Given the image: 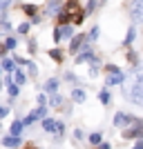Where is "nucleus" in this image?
<instances>
[{"instance_id":"nucleus-31","label":"nucleus","mask_w":143,"mask_h":149,"mask_svg":"<svg viewBox=\"0 0 143 149\" xmlns=\"http://www.w3.org/2000/svg\"><path fill=\"white\" fill-rule=\"evenodd\" d=\"M36 49H38L36 40H29V54H36Z\"/></svg>"},{"instance_id":"nucleus-20","label":"nucleus","mask_w":143,"mask_h":149,"mask_svg":"<svg viewBox=\"0 0 143 149\" xmlns=\"http://www.w3.org/2000/svg\"><path fill=\"white\" fill-rule=\"evenodd\" d=\"M61 2H49V7H47V13H49V16H54V13H58L61 11Z\"/></svg>"},{"instance_id":"nucleus-6","label":"nucleus","mask_w":143,"mask_h":149,"mask_svg":"<svg viewBox=\"0 0 143 149\" xmlns=\"http://www.w3.org/2000/svg\"><path fill=\"white\" fill-rule=\"evenodd\" d=\"M45 113H47V109H45V105H43V107H38V109H34V111H31L29 116H27V118H25V123H23V125H31V123H34V120L43 118Z\"/></svg>"},{"instance_id":"nucleus-30","label":"nucleus","mask_w":143,"mask_h":149,"mask_svg":"<svg viewBox=\"0 0 143 149\" xmlns=\"http://www.w3.org/2000/svg\"><path fill=\"white\" fill-rule=\"evenodd\" d=\"M29 22H23V25H18V33H27V31H29Z\"/></svg>"},{"instance_id":"nucleus-40","label":"nucleus","mask_w":143,"mask_h":149,"mask_svg":"<svg viewBox=\"0 0 143 149\" xmlns=\"http://www.w3.org/2000/svg\"><path fill=\"white\" fill-rule=\"evenodd\" d=\"M25 149H34V147H25Z\"/></svg>"},{"instance_id":"nucleus-35","label":"nucleus","mask_w":143,"mask_h":149,"mask_svg":"<svg viewBox=\"0 0 143 149\" xmlns=\"http://www.w3.org/2000/svg\"><path fill=\"white\" fill-rule=\"evenodd\" d=\"M96 36H99V29L94 27V29H92V33H89V38H92V40H94V38H96Z\"/></svg>"},{"instance_id":"nucleus-38","label":"nucleus","mask_w":143,"mask_h":149,"mask_svg":"<svg viewBox=\"0 0 143 149\" xmlns=\"http://www.w3.org/2000/svg\"><path fill=\"white\" fill-rule=\"evenodd\" d=\"M134 149H143V138H141V140H139L137 145H134Z\"/></svg>"},{"instance_id":"nucleus-25","label":"nucleus","mask_w":143,"mask_h":149,"mask_svg":"<svg viewBox=\"0 0 143 149\" xmlns=\"http://www.w3.org/2000/svg\"><path fill=\"white\" fill-rule=\"evenodd\" d=\"M69 20H72V13H67V11H63L61 16H58V22H61V25H67Z\"/></svg>"},{"instance_id":"nucleus-10","label":"nucleus","mask_w":143,"mask_h":149,"mask_svg":"<svg viewBox=\"0 0 143 149\" xmlns=\"http://www.w3.org/2000/svg\"><path fill=\"white\" fill-rule=\"evenodd\" d=\"M65 9H63V11H67V13H74V11H78V2H76V0H67V2H65Z\"/></svg>"},{"instance_id":"nucleus-36","label":"nucleus","mask_w":143,"mask_h":149,"mask_svg":"<svg viewBox=\"0 0 143 149\" xmlns=\"http://www.w3.org/2000/svg\"><path fill=\"white\" fill-rule=\"evenodd\" d=\"M99 149H110V143H101V145H99Z\"/></svg>"},{"instance_id":"nucleus-18","label":"nucleus","mask_w":143,"mask_h":149,"mask_svg":"<svg viewBox=\"0 0 143 149\" xmlns=\"http://www.w3.org/2000/svg\"><path fill=\"white\" fill-rule=\"evenodd\" d=\"M49 58L56 62H63V51L61 49H49Z\"/></svg>"},{"instance_id":"nucleus-4","label":"nucleus","mask_w":143,"mask_h":149,"mask_svg":"<svg viewBox=\"0 0 143 149\" xmlns=\"http://www.w3.org/2000/svg\"><path fill=\"white\" fill-rule=\"evenodd\" d=\"M83 42H87L85 33H76V36H72V38H69V51H72V54H78V49L83 47Z\"/></svg>"},{"instance_id":"nucleus-23","label":"nucleus","mask_w":143,"mask_h":149,"mask_svg":"<svg viewBox=\"0 0 143 149\" xmlns=\"http://www.w3.org/2000/svg\"><path fill=\"white\" fill-rule=\"evenodd\" d=\"M2 67H5L7 71H13V69H16V62H13L11 58H5V60H2Z\"/></svg>"},{"instance_id":"nucleus-33","label":"nucleus","mask_w":143,"mask_h":149,"mask_svg":"<svg viewBox=\"0 0 143 149\" xmlns=\"http://www.w3.org/2000/svg\"><path fill=\"white\" fill-rule=\"evenodd\" d=\"M128 58H130V62H137V54H134V51H130V54H128Z\"/></svg>"},{"instance_id":"nucleus-37","label":"nucleus","mask_w":143,"mask_h":149,"mask_svg":"<svg viewBox=\"0 0 143 149\" xmlns=\"http://www.w3.org/2000/svg\"><path fill=\"white\" fill-rule=\"evenodd\" d=\"M9 2H11V0H0V7H2V9H5V7L9 5Z\"/></svg>"},{"instance_id":"nucleus-12","label":"nucleus","mask_w":143,"mask_h":149,"mask_svg":"<svg viewBox=\"0 0 143 149\" xmlns=\"http://www.w3.org/2000/svg\"><path fill=\"white\" fill-rule=\"evenodd\" d=\"M7 89H9V96H11V98H16V96H18V91H20V87H18V85H13L9 78H7Z\"/></svg>"},{"instance_id":"nucleus-19","label":"nucleus","mask_w":143,"mask_h":149,"mask_svg":"<svg viewBox=\"0 0 143 149\" xmlns=\"http://www.w3.org/2000/svg\"><path fill=\"white\" fill-rule=\"evenodd\" d=\"M45 89H47V91H51V93H56V89H58V80H56V78H51V80H47Z\"/></svg>"},{"instance_id":"nucleus-7","label":"nucleus","mask_w":143,"mask_h":149,"mask_svg":"<svg viewBox=\"0 0 143 149\" xmlns=\"http://www.w3.org/2000/svg\"><path fill=\"white\" fill-rule=\"evenodd\" d=\"M132 118H134V116H130V113H123V111H118V113H116V118H114V125L123 129L125 125H130V123H132Z\"/></svg>"},{"instance_id":"nucleus-26","label":"nucleus","mask_w":143,"mask_h":149,"mask_svg":"<svg viewBox=\"0 0 143 149\" xmlns=\"http://www.w3.org/2000/svg\"><path fill=\"white\" fill-rule=\"evenodd\" d=\"M16 47H18V40H16V38H7L5 49H16Z\"/></svg>"},{"instance_id":"nucleus-32","label":"nucleus","mask_w":143,"mask_h":149,"mask_svg":"<svg viewBox=\"0 0 143 149\" xmlns=\"http://www.w3.org/2000/svg\"><path fill=\"white\" fill-rule=\"evenodd\" d=\"M29 71H31V76L38 74V69H36V65H34V62H29Z\"/></svg>"},{"instance_id":"nucleus-2","label":"nucleus","mask_w":143,"mask_h":149,"mask_svg":"<svg viewBox=\"0 0 143 149\" xmlns=\"http://www.w3.org/2000/svg\"><path fill=\"white\" fill-rule=\"evenodd\" d=\"M123 138H128V140H130V138H139V140H141L143 138V120L134 116L132 123L123 127Z\"/></svg>"},{"instance_id":"nucleus-34","label":"nucleus","mask_w":143,"mask_h":149,"mask_svg":"<svg viewBox=\"0 0 143 149\" xmlns=\"http://www.w3.org/2000/svg\"><path fill=\"white\" fill-rule=\"evenodd\" d=\"M5 116H7V107H0V120L5 118Z\"/></svg>"},{"instance_id":"nucleus-14","label":"nucleus","mask_w":143,"mask_h":149,"mask_svg":"<svg viewBox=\"0 0 143 149\" xmlns=\"http://www.w3.org/2000/svg\"><path fill=\"white\" fill-rule=\"evenodd\" d=\"M92 58H94V54H92V51H89V47H87V49L83 51L81 56L76 58V62H78V65H81V62H85V60H92Z\"/></svg>"},{"instance_id":"nucleus-3","label":"nucleus","mask_w":143,"mask_h":149,"mask_svg":"<svg viewBox=\"0 0 143 149\" xmlns=\"http://www.w3.org/2000/svg\"><path fill=\"white\" fill-rule=\"evenodd\" d=\"M105 78H107L105 80L107 85H123L125 74L116 67V65H105Z\"/></svg>"},{"instance_id":"nucleus-8","label":"nucleus","mask_w":143,"mask_h":149,"mask_svg":"<svg viewBox=\"0 0 143 149\" xmlns=\"http://www.w3.org/2000/svg\"><path fill=\"white\" fill-rule=\"evenodd\" d=\"M2 145H5V147L18 149L20 147V136H5V138H2Z\"/></svg>"},{"instance_id":"nucleus-22","label":"nucleus","mask_w":143,"mask_h":149,"mask_svg":"<svg viewBox=\"0 0 143 149\" xmlns=\"http://www.w3.org/2000/svg\"><path fill=\"white\" fill-rule=\"evenodd\" d=\"M96 5H99V0H89L85 5V9H83V13H92L94 9H96Z\"/></svg>"},{"instance_id":"nucleus-24","label":"nucleus","mask_w":143,"mask_h":149,"mask_svg":"<svg viewBox=\"0 0 143 149\" xmlns=\"http://www.w3.org/2000/svg\"><path fill=\"white\" fill-rule=\"evenodd\" d=\"M49 105H51V107H61V105H63V98L58 96V93H54V96L49 98Z\"/></svg>"},{"instance_id":"nucleus-28","label":"nucleus","mask_w":143,"mask_h":149,"mask_svg":"<svg viewBox=\"0 0 143 149\" xmlns=\"http://www.w3.org/2000/svg\"><path fill=\"white\" fill-rule=\"evenodd\" d=\"M74 13H76V16H74V25H81L83 18H85V13H83V11H74Z\"/></svg>"},{"instance_id":"nucleus-16","label":"nucleus","mask_w":143,"mask_h":149,"mask_svg":"<svg viewBox=\"0 0 143 149\" xmlns=\"http://www.w3.org/2000/svg\"><path fill=\"white\" fill-rule=\"evenodd\" d=\"M58 31H61V38H67V40L74 36V29H72L69 25H63V29H58Z\"/></svg>"},{"instance_id":"nucleus-15","label":"nucleus","mask_w":143,"mask_h":149,"mask_svg":"<svg viewBox=\"0 0 143 149\" xmlns=\"http://www.w3.org/2000/svg\"><path fill=\"white\" fill-rule=\"evenodd\" d=\"M43 129L45 131H54V129H56V120H54V118H45L43 120Z\"/></svg>"},{"instance_id":"nucleus-11","label":"nucleus","mask_w":143,"mask_h":149,"mask_svg":"<svg viewBox=\"0 0 143 149\" xmlns=\"http://www.w3.org/2000/svg\"><path fill=\"white\" fill-rule=\"evenodd\" d=\"M72 100L74 102H85V91L83 89H74L72 91Z\"/></svg>"},{"instance_id":"nucleus-5","label":"nucleus","mask_w":143,"mask_h":149,"mask_svg":"<svg viewBox=\"0 0 143 149\" xmlns=\"http://www.w3.org/2000/svg\"><path fill=\"white\" fill-rule=\"evenodd\" d=\"M132 20L134 22H143V0H134V5H132Z\"/></svg>"},{"instance_id":"nucleus-39","label":"nucleus","mask_w":143,"mask_h":149,"mask_svg":"<svg viewBox=\"0 0 143 149\" xmlns=\"http://www.w3.org/2000/svg\"><path fill=\"white\" fill-rule=\"evenodd\" d=\"M5 51H7V49H5V45H0V56H2V54H5Z\"/></svg>"},{"instance_id":"nucleus-17","label":"nucleus","mask_w":143,"mask_h":149,"mask_svg":"<svg viewBox=\"0 0 143 149\" xmlns=\"http://www.w3.org/2000/svg\"><path fill=\"white\" fill-rule=\"evenodd\" d=\"M20 131H23V123H20V120H13L11 123V136H20Z\"/></svg>"},{"instance_id":"nucleus-29","label":"nucleus","mask_w":143,"mask_h":149,"mask_svg":"<svg viewBox=\"0 0 143 149\" xmlns=\"http://www.w3.org/2000/svg\"><path fill=\"white\" fill-rule=\"evenodd\" d=\"M134 36H137V31H134V27H132V29L128 31V38H125V45H130L132 40H134Z\"/></svg>"},{"instance_id":"nucleus-1","label":"nucleus","mask_w":143,"mask_h":149,"mask_svg":"<svg viewBox=\"0 0 143 149\" xmlns=\"http://www.w3.org/2000/svg\"><path fill=\"white\" fill-rule=\"evenodd\" d=\"M123 96L130 102L143 107V65L134 69V74L128 78V82L123 85Z\"/></svg>"},{"instance_id":"nucleus-9","label":"nucleus","mask_w":143,"mask_h":149,"mask_svg":"<svg viewBox=\"0 0 143 149\" xmlns=\"http://www.w3.org/2000/svg\"><path fill=\"white\" fill-rule=\"evenodd\" d=\"M11 82H13V85H18V87L23 85V82H25V74H23L18 67L13 69V78H11Z\"/></svg>"},{"instance_id":"nucleus-27","label":"nucleus","mask_w":143,"mask_h":149,"mask_svg":"<svg viewBox=\"0 0 143 149\" xmlns=\"http://www.w3.org/2000/svg\"><path fill=\"white\" fill-rule=\"evenodd\" d=\"M89 143H92V145H101V134H99V131L89 134Z\"/></svg>"},{"instance_id":"nucleus-21","label":"nucleus","mask_w":143,"mask_h":149,"mask_svg":"<svg viewBox=\"0 0 143 149\" xmlns=\"http://www.w3.org/2000/svg\"><path fill=\"white\" fill-rule=\"evenodd\" d=\"M110 98H112V96H110V91H107V89H103V91H101V96H99L101 105H110Z\"/></svg>"},{"instance_id":"nucleus-41","label":"nucleus","mask_w":143,"mask_h":149,"mask_svg":"<svg viewBox=\"0 0 143 149\" xmlns=\"http://www.w3.org/2000/svg\"><path fill=\"white\" fill-rule=\"evenodd\" d=\"M0 89H2V85H0Z\"/></svg>"},{"instance_id":"nucleus-13","label":"nucleus","mask_w":143,"mask_h":149,"mask_svg":"<svg viewBox=\"0 0 143 149\" xmlns=\"http://www.w3.org/2000/svg\"><path fill=\"white\" fill-rule=\"evenodd\" d=\"M23 11H25L31 20H36V18H38V16H36V7H34V5H23Z\"/></svg>"}]
</instances>
